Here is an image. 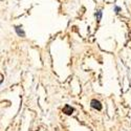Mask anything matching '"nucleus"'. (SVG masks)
Returning <instances> with one entry per match:
<instances>
[{"instance_id": "obj_5", "label": "nucleus", "mask_w": 131, "mask_h": 131, "mask_svg": "<svg viewBox=\"0 0 131 131\" xmlns=\"http://www.w3.org/2000/svg\"><path fill=\"white\" fill-rule=\"evenodd\" d=\"M119 10H121V8L116 6V7H115V13H116V14H118V13H119Z\"/></svg>"}, {"instance_id": "obj_4", "label": "nucleus", "mask_w": 131, "mask_h": 131, "mask_svg": "<svg viewBox=\"0 0 131 131\" xmlns=\"http://www.w3.org/2000/svg\"><path fill=\"white\" fill-rule=\"evenodd\" d=\"M95 17H96V20L100 21L101 20V17H102V10H97L95 13Z\"/></svg>"}, {"instance_id": "obj_2", "label": "nucleus", "mask_w": 131, "mask_h": 131, "mask_svg": "<svg viewBox=\"0 0 131 131\" xmlns=\"http://www.w3.org/2000/svg\"><path fill=\"white\" fill-rule=\"evenodd\" d=\"M63 112L65 114H67V115H70L73 112V108L71 106H69V105H65L64 108H63Z\"/></svg>"}, {"instance_id": "obj_1", "label": "nucleus", "mask_w": 131, "mask_h": 131, "mask_svg": "<svg viewBox=\"0 0 131 131\" xmlns=\"http://www.w3.org/2000/svg\"><path fill=\"white\" fill-rule=\"evenodd\" d=\"M91 107L96 109V110H102V104L100 103V101H97V100H92L91 103H90Z\"/></svg>"}, {"instance_id": "obj_3", "label": "nucleus", "mask_w": 131, "mask_h": 131, "mask_svg": "<svg viewBox=\"0 0 131 131\" xmlns=\"http://www.w3.org/2000/svg\"><path fill=\"white\" fill-rule=\"evenodd\" d=\"M16 31H17V34L20 36V37H25V34H24V31H23V29L21 28L20 26H16Z\"/></svg>"}]
</instances>
